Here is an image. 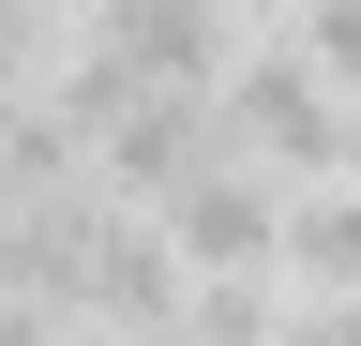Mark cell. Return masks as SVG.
<instances>
[{
	"mask_svg": "<svg viewBox=\"0 0 361 346\" xmlns=\"http://www.w3.org/2000/svg\"><path fill=\"white\" fill-rule=\"evenodd\" d=\"M211 121H226V151H241V166H271V181H346V136H361V106L286 46V30H241V46H226Z\"/></svg>",
	"mask_w": 361,
	"mask_h": 346,
	"instance_id": "1",
	"label": "cell"
},
{
	"mask_svg": "<svg viewBox=\"0 0 361 346\" xmlns=\"http://www.w3.org/2000/svg\"><path fill=\"white\" fill-rule=\"evenodd\" d=\"M180 286H196V271H180V256H166V226H151V211H90V241L61 256V316L75 331H106V346H151V331H180Z\"/></svg>",
	"mask_w": 361,
	"mask_h": 346,
	"instance_id": "2",
	"label": "cell"
},
{
	"mask_svg": "<svg viewBox=\"0 0 361 346\" xmlns=\"http://www.w3.org/2000/svg\"><path fill=\"white\" fill-rule=\"evenodd\" d=\"M151 226H166V256L180 271H271V226H286V181H271V166H241V151H196L180 166V181L151 196Z\"/></svg>",
	"mask_w": 361,
	"mask_h": 346,
	"instance_id": "3",
	"label": "cell"
},
{
	"mask_svg": "<svg viewBox=\"0 0 361 346\" xmlns=\"http://www.w3.org/2000/svg\"><path fill=\"white\" fill-rule=\"evenodd\" d=\"M211 136H226V121H211V91H135L106 136H90V181H106L121 211H151V196H166V181H180Z\"/></svg>",
	"mask_w": 361,
	"mask_h": 346,
	"instance_id": "4",
	"label": "cell"
},
{
	"mask_svg": "<svg viewBox=\"0 0 361 346\" xmlns=\"http://www.w3.org/2000/svg\"><path fill=\"white\" fill-rule=\"evenodd\" d=\"M90 30H106V46L151 75V91H211L226 46H241V16H226V0H106Z\"/></svg>",
	"mask_w": 361,
	"mask_h": 346,
	"instance_id": "5",
	"label": "cell"
},
{
	"mask_svg": "<svg viewBox=\"0 0 361 346\" xmlns=\"http://www.w3.org/2000/svg\"><path fill=\"white\" fill-rule=\"evenodd\" d=\"M271 271H286L301 301H346L361 286V181H301L286 226H271Z\"/></svg>",
	"mask_w": 361,
	"mask_h": 346,
	"instance_id": "6",
	"label": "cell"
},
{
	"mask_svg": "<svg viewBox=\"0 0 361 346\" xmlns=\"http://www.w3.org/2000/svg\"><path fill=\"white\" fill-rule=\"evenodd\" d=\"M45 46H61V16H45V0H0V121L45 91Z\"/></svg>",
	"mask_w": 361,
	"mask_h": 346,
	"instance_id": "7",
	"label": "cell"
},
{
	"mask_svg": "<svg viewBox=\"0 0 361 346\" xmlns=\"http://www.w3.org/2000/svg\"><path fill=\"white\" fill-rule=\"evenodd\" d=\"M226 16H271V0H226Z\"/></svg>",
	"mask_w": 361,
	"mask_h": 346,
	"instance_id": "8",
	"label": "cell"
},
{
	"mask_svg": "<svg viewBox=\"0 0 361 346\" xmlns=\"http://www.w3.org/2000/svg\"><path fill=\"white\" fill-rule=\"evenodd\" d=\"M45 16H75V0H45Z\"/></svg>",
	"mask_w": 361,
	"mask_h": 346,
	"instance_id": "9",
	"label": "cell"
}]
</instances>
